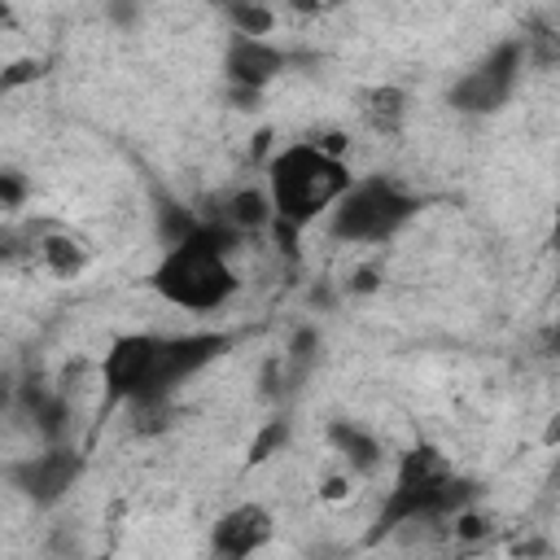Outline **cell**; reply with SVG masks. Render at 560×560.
<instances>
[{
	"label": "cell",
	"mask_w": 560,
	"mask_h": 560,
	"mask_svg": "<svg viewBox=\"0 0 560 560\" xmlns=\"http://www.w3.org/2000/svg\"><path fill=\"white\" fill-rule=\"evenodd\" d=\"M223 346H228L223 332H184V337L131 332V337H118L101 363L105 394L114 402L171 398L188 376H197L210 359H219Z\"/></svg>",
	"instance_id": "6da1fadb"
},
{
	"label": "cell",
	"mask_w": 560,
	"mask_h": 560,
	"mask_svg": "<svg viewBox=\"0 0 560 560\" xmlns=\"http://www.w3.org/2000/svg\"><path fill=\"white\" fill-rule=\"evenodd\" d=\"M241 228L228 219L197 223L192 236L166 245L162 262L153 267V289L184 311H214L236 293V271L228 262Z\"/></svg>",
	"instance_id": "7a4b0ae2"
},
{
	"label": "cell",
	"mask_w": 560,
	"mask_h": 560,
	"mask_svg": "<svg viewBox=\"0 0 560 560\" xmlns=\"http://www.w3.org/2000/svg\"><path fill=\"white\" fill-rule=\"evenodd\" d=\"M350 188V171L346 162L328 149V144H289L271 158L267 166V201H271V219L284 228H306L319 214H328V206Z\"/></svg>",
	"instance_id": "3957f363"
},
{
	"label": "cell",
	"mask_w": 560,
	"mask_h": 560,
	"mask_svg": "<svg viewBox=\"0 0 560 560\" xmlns=\"http://www.w3.org/2000/svg\"><path fill=\"white\" fill-rule=\"evenodd\" d=\"M472 499V481L455 477L451 459L438 451V446H411L402 459H398V472H394V490L376 516V529L372 538L407 525V521H442V516H455L464 503Z\"/></svg>",
	"instance_id": "277c9868"
},
{
	"label": "cell",
	"mask_w": 560,
	"mask_h": 560,
	"mask_svg": "<svg viewBox=\"0 0 560 560\" xmlns=\"http://www.w3.org/2000/svg\"><path fill=\"white\" fill-rule=\"evenodd\" d=\"M416 210L420 201L389 179H350V188L328 206V228L337 241H385Z\"/></svg>",
	"instance_id": "5b68a950"
},
{
	"label": "cell",
	"mask_w": 560,
	"mask_h": 560,
	"mask_svg": "<svg viewBox=\"0 0 560 560\" xmlns=\"http://www.w3.org/2000/svg\"><path fill=\"white\" fill-rule=\"evenodd\" d=\"M521 39H508V44H499L481 66H472L455 88H451V105L455 109H464V114H494L508 96H512V88H516V79H521Z\"/></svg>",
	"instance_id": "8992f818"
},
{
	"label": "cell",
	"mask_w": 560,
	"mask_h": 560,
	"mask_svg": "<svg viewBox=\"0 0 560 560\" xmlns=\"http://www.w3.org/2000/svg\"><path fill=\"white\" fill-rule=\"evenodd\" d=\"M79 472H83V455L70 451V446H52V451H44V455H31V459L13 464V468H9V481H13L26 499H35L39 508H48V503L66 499V490L79 481Z\"/></svg>",
	"instance_id": "52a82bcc"
},
{
	"label": "cell",
	"mask_w": 560,
	"mask_h": 560,
	"mask_svg": "<svg viewBox=\"0 0 560 560\" xmlns=\"http://www.w3.org/2000/svg\"><path fill=\"white\" fill-rule=\"evenodd\" d=\"M289 66V57L276 48V44H267L262 35H232V44H228V61H223V70H228V79L249 96V92H258V88H267L280 70Z\"/></svg>",
	"instance_id": "ba28073f"
},
{
	"label": "cell",
	"mask_w": 560,
	"mask_h": 560,
	"mask_svg": "<svg viewBox=\"0 0 560 560\" xmlns=\"http://www.w3.org/2000/svg\"><path fill=\"white\" fill-rule=\"evenodd\" d=\"M271 538V512L258 508V503H236L232 512L219 516L214 534H210V547L219 556H249L258 547H267Z\"/></svg>",
	"instance_id": "9c48e42d"
},
{
	"label": "cell",
	"mask_w": 560,
	"mask_h": 560,
	"mask_svg": "<svg viewBox=\"0 0 560 560\" xmlns=\"http://www.w3.org/2000/svg\"><path fill=\"white\" fill-rule=\"evenodd\" d=\"M402 114H407V96L398 88H372L363 96V118L376 131H398L402 127Z\"/></svg>",
	"instance_id": "30bf717a"
},
{
	"label": "cell",
	"mask_w": 560,
	"mask_h": 560,
	"mask_svg": "<svg viewBox=\"0 0 560 560\" xmlns=\"http://www.w3.org/2000/svg\"><path fill=\"white\" fill-rule=\"evenodd\" d=\"M328 438H332V446L354 464V468H376V459H381V446L363 433V429H354V424H346V420H337L332 429H328Z\"/></svg>",
	"instance_id": "8fae6325"
},
{
	"label": "cell",
	"mask_w": 560,
	"mask_h": 560,
	"mask_svg": "<svg viewBox=\"0 0 560 560\" xmlns=\"http://www.w3.org/2000/svg\"><path fill=\"white\" fill-rule=\"evenodd\" d=\"M22 407L35 416V424H39L48 438H57V433H61V420H66V402H61L57 394H48L44 385H26V389H22Z\"/></svg>",
	"instance_id": "7c38bea8"
},
{
	"label": "cell",
	"mask_w": 560,
	"mask_h": 560,
	"mask_svg": "<svg viewBox=\"0 0 560 560\" xmlns=\"http://www.w3.org/2000/svg\"><path fill=\"white\" fill-rule=\"evenodd\" d=\"M271 219V201L262 197V192H236L232 197V210H228V223H236V228H258V223H267Z\"/></svg>",
	"instance_id": "4fadbf2b"
},
{
	"label": "cell",
	"mask_w": 560,
	"mask_h": 560,
	"mask_svg": "<svg viewBox=\"0 0 560 560\" xmlns=\"http://www.w3.org/2000/svg\"><path fill=\"white\" fill-rule=\"evenodd\" d=\"M44 258H48V267H52L57 276H70V271H79L83 249H79L70 236H52V241H44Z\"/></svg>",
	"instance_id": "5bb4252c"
},
{
	"label": "cell",
	"mask_w": 560,
	"mask_h": 560,
	"mask_svg": "<svg viewBox=\"0 0 560 560\" xmlns=\"http://www.w3.org/2000/svg\"><path fill=\"white\" fill-rule=\"evenodd\" d=\"M232 18H236L241 35H267L271 31V13L258 9V4H232Z\"/></svg>",
	"instance_id": "9a60e30c"
},
{
	"label": "cell",
	"mask_w": 560,
	"mask_h": 560,
	"mask_svg": "<svg viewBox=\"0 0 560 560\" xmlns=\"http://www.w3.org/2000/svg\"><path fill=\"white\" fill-rule=\"evenodd\" d=\"M284 438H289V429H284V420H271V424L262 429V438L254 442V451H249V459H254V464H258V459H267V455H271V446H280Z\"/></svg>",
	"instance_id": "2e32d148"
},
{
	"label": "cell",
	"mask_w": 560,
	"mask_h": 560,
	"mask_svg": "<svg viewBox=\"0 0 560 560\" xmlns=\"http://www.w3.org/2000/svg\"><path fill=\"white\" fill-rule=\"evenodd\" d=\"M26 197V179L13 171H0V206H22Z\"/></svg>",
	"instance_id": "e0dca14e"
},
{
	"label": "cell",
	"mask_w": 560,
	"mask_h": 560,
	"mask_svg": "<svg viewBox=\"0 0 560 560\" xmlns=\"http://www.w3.org/2000/svg\"><path fill=\"white\" fill-rule=\"evenodd\" d=\"M298 13H328V9H337L341 0H289Z\"/></svg>",
	"instance_id": "ac0fdd59"
},
{
	"label": "cell",
	"mask_w": 560,
	"mask_h": 560,
	"mask_svg": "<svg viewBox=\"0 0 560 560\" xmlns=\"http://www.w3.org/2000/svg\"><path fill=\"white\" fill-rule=\"evenodd\" d=\"M4 18H9V13H4V4H0V22H4Z\"/></svg>",
	"instance_id": "d6986e66"
}]
</instances>
